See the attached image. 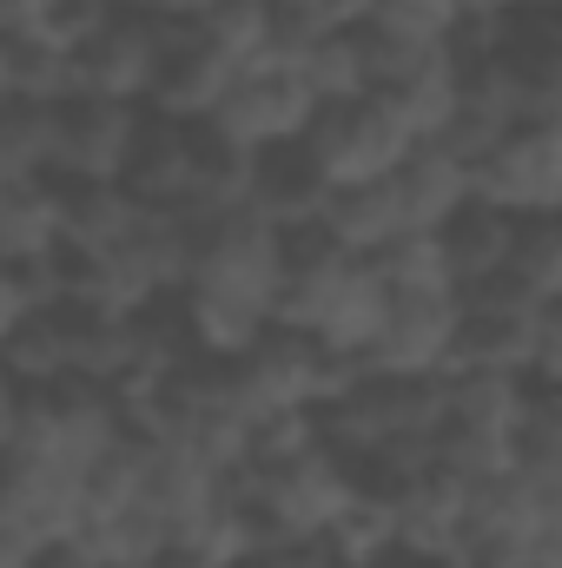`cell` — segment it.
I'll use <instances>...</instances> for the list:
<instances>
[{"label": "cell", "mask_w": 562, "mask_h": 568, "mask_svg": "<svg viewBox=\"0 0 562 568\" xmlns=\"http://www.w3.org/2000/svg\"><path fill=\"white\" fill-rule=\"evenodd\" d=\"M304 145H311V159L324 165L331 185H371V179H398L418 159L423 140L384 93H364V100L324 106Z\"/></svg>", "instance_id": "obj_6"}, {"label": "cell", "mask_w": 562, "mask_h": 568, "mask_svg": "<svg viewBox=\"0 0 562 568\" xmlns=\"http://www.w3.org/2000/svg\"><path fill=\"white\" fill-rule=\"evenodd\" d=\"M318 232H324L338 252H351V258H384L398 239H411V219H404L398 179H371V185H331Z\"/></svg>", "instance_id": "obj_16"}, {"label": "cell", "mask_w": 562, "mask_h": 568, "mask_svg": "<svg viewBox=\"0 0 562 568\" xmlns=\"http://www.w3.org/2000/svg\"><path fill=\"white\" fill-rule=\"evenodd\" d=\"M239 503L252 509L265 549L272 542H324L331 523L344 516V503L364 489V469L351 456H338L331 443H311L284 463H265V469H239L232 476Z\"/></svg>", "instance_id": "obj_2"}, {"label": "cell", "mask_w": 562, "mask_h": 568, "mask_svg": "<svg viewBox=\"0 0 562 568\" xmlns=\"http://www.w3.org/2000/svg\"><path fill=\"white\" fill-rule=\"evenodd\" d=\"M324 549L344 568H404V509H398V489H384V483L364 476V489L331 523Z\"/></svg>", "instance_id": "obj_21"}, {"label": "cell", "mask_w": 562, "mask_h": 568, "mask_svg": "<svg viewBox=\"0 0 562 568\" xmlns=\"http://www.w3.org/2000/svg\"><path fill=\"white\" fill-rule=\"evenodd\" d=\"M298 67H304V80H311V93H318L324 106H344V100H364V93H371V73H364V47H358V33L311 40V47L298 53Z\"/></svg>", "instance_id": "obj_33"}, {"label": "cell", "mask_w": 562, "mask_h": 568, "mask_svg": "<svg viewBox=\"0 0 562 568\" xmlns=\"http://www.w3.org/2000/svg\"><path fill=\"white\" fill-rule=\"evenodd\" d=\"M165 33H172V20H152V13L120 7V13L80 47V93L145 106V100H152V80H159V60H165Z\"/></svg>", "instance_id": "obj_13"}, {"label": "cell", "mask_w": 562, "mask_h": 568, "mask_svg": "<svg viewBox=\"0 0 562 568\" xmlns=\"http://www.w3.org/2000/svg\"><path fill=\"white\" fill-rule=\"evenodd\" d=\"M456 344H463V291L398 297L384 337L364 357V371H384V377H450L456 371Z\"/></svg>", "instance_id": "obj_12"}, {"label": "cell", "mask_w": 562, "mask_h": 568, "mask_svg": "<svg viewBox=\"0 0 562 568\" xmlns=\"http://www.w3.org/2000/svg\"><path fill=\"white\" fill-rule=\"evenodd\" d=\"M398 199L411 232H443L456 212L476 205V165H463L450 145H418V159L398 172Z\"/></svg>", "instance_id": "obj_23"}, {"label": "cell", "mask_w": 562, "mask_h": 568, "mask_svg": "<svg viewBox=\"0 0 562 568\" xmlns=\"http://www.w3.org/2000/svg\"><path fill=\"white\" fill-rule=\"evenodd\" d=\"M140 219L145 205L133 199V185H67V252L73 258H100L127 245Z\"/></svg>", "instance_id": "obj_27"}, {"label": "cell", "mask_w": 562, "mask_h": 568, "mask_svg": "<svg viewBox=\"0 0 562 568\" xmlns=\"http://www.w3.org/2000/svg\"><path fill=\"white\" fill-rule=\"evenodd\" d=\"M530 390L536 384L516 371H450V424L483 429V436H516Z\"/></svg>", "instance_id": "obj_28"}, {"label": "cell", "mask_w": 562, "mask_h": 568, "mask_svg": "<svg viewBox=\"0 0 562 568\" xmlns=\"http://www.w3.org/2000/svg\"><path fill=\"white\" fill-rule=\"evenodd\" d=\"M443 424H450V377H384V371H358L318 410L324 443L338 456H351L358 469H371L404 436H443Z\"/></svg>", "instance_id": "obj_3"}, {"label": "cell", "mask_w": 562, "mask_h": 568, "mask_svg": "<svg viewBox=\"0 0 562 568\" xmlns=\"http://www.w3.org/2000/svg\"><path fill=\"white\" fill-rule=\"evenodd\" d=\"M443 258H450V278L456 291H476V284H496L516 272V245H523V219L516 212H496V205H470L456 212L443 232Z\"/></svg>", "instance_id": "obj_19"}, {"label": "cell", "mask_w": 562, "mask_h": 568, "mask_svg": "<svg viewBox=\"0 0 562 568\" xmlns=\"http://www.w3.org/2000/svg\"><path fill=\"white\" fill-rule=\"evenodd\" d=\"M516 469L523 476H543V483H562V390H530V410L516 424Z\"/></svg>", "instance_id": "obj_35"}, {"label": "cell", "mask_w": 562, "mask_h": 568, "mask_svg": "<svg viewBox=\"0 0 562 568\" xmlns=\"http://www.w3.org/2000/svg\"><path fill=\"white\" fill-rule=\"evenodd\" d=\"M232 371H239V384H245V397H252L259 410H324L364 364H358V357H338V351H324L318 337L279 324V331H272L245 364H232Z\"/></svg>", "instance_id": "obj_8"}, {"label": "cell", "mask_w": 562, "mask_h": 568, "mask_svg": "<svg viewBox=\"0 0 562 568\" xmlns=\"http://www.w3.org/2000/svg\"><path fill=\"white\" fill-rule=\"evenodd\" d=\"M510 80L523 113H562V7H523L503 20L496 60H483Z\"/></svg>", "instance_id": "obj_14"}, {"label": "cell", "mask_w": 562, "mask_h": 568, "mask_svg": "<svg viewBox=\"0 0 562 568\" xmlns=\"http://www.w3.org/2000/svg\"><path fill=\"white\" fill-rule=\"evenodd\" d=\"M378 272H384V284H391L398 297H443V291H456L436 232H411V239H398V245L378 258Z\"/></svg>", "instance_id": "obj_34"}, {"label": "cell", "mask_w": 562, "mask_h": 568, "mask_svg": "<svg viewBox=\"0 0 562 568\" xmlns=\"http://www.w3.org/2000/svg\"><path fill=\"white\" fill-rule=\"evenodd\" d=\"M0 371H7V384H20V390H53V384H67V377H73V324H67V311L7 324V331H0Z\"/></svg>", "instance_id": "obj_26"}, {"label": "cell", "mask_w": 562, "mask_h": 568, "mask_svg": "<svg viewBox=\"0 0 562 568\" xmlns=\"http://www.w3.org/2000/svg\"><path fill=\"white\" fill-rule=\"evenodd\" d=\"M530 0H456V20H483V27H503V20H516Z\"/></svg>", "instance_id": "obj_39"}, {"label": "cell", "mask_w": 562, "mask_h": 568, "mask_svg": "<svg viewBox=\"0 0 562 568\" xmlns=\"http://www.w3.org/2000/svg\"><path fill=\"white\" fill-rule=\"evenodd\" d=\"M530 384L562 390V304H550V317H543V344H536V371H530Z\"/></svg>", "instance_id": "obj_37"}, {"label": "cell", "mask_w": 562, "mask_h": 568, "mask_svg": "<svg viewBox=\"0 0 562 568\" xmlns=\"http://www.w3.org/2000/svg\"><path fill=\"white\" fill-rule=\"evenodd\" d=\"M165 536H172V523H165L152 503H127V509H113V516H93L87 536H80V549L100 568H159Z\"/></svg>", "instance_id": "obj_30"}, {"label": "cell", "mask_w": 562, "mask_h": 568, "mask_svg": "<svg viewBox=\"0 0 562 568\" xmlns=\"http://www.w3.org/2000/svg\"><path fill=\"white\" fill-rule=\"evenodd\" d=\"M259 549H265V536H259L252 509H245V503H239V489H232L212 516L179 523V529L165 536V556H159V568H245Z\"/></svg>", "instance_id": "obj_24"}, {"label": "cell", "mask_w": 562, "mask_h": 568, "mask_svg": "<svg viewBox=\"0 0 562 568\" xmlns=\"http://www.w3.org/2000/svg\"><path fill=\"white\" fill-rule=\"evenodd\" d=\"M530 7H562V0H530Z\"/></svg>", "instance_id": "obj_40"}, {"label": "cell", "mask_w": 562, "mask_h": 568, "mask_svg": "<svg viewBox=\"0 0 562 568\" xmlns=\"http://www.w3.org/2000/svg\"><path fill=\"white\" fill-rule=\"evenodd\" d=\"M516 278L530 284L543 304H562V212H550V219H523Z\"/></svg>", "instance_id": "obj_36"}, {"label": "cell", "mask_w": 562, "mask_h": 568, "mask_svg": "<svg viewBox=\"0 0 562 568\" xmlns=\"http://www.w3.org/2000/svg\"><path fill=\"white\" fill-rule=\"evenodd\" d=\"M145 133H152L145 106L80 93L73 106H60V179L67 185H127Z\"/></svg>", "instance_id": "obj_10"}, {"label": "cell", "mask_w": 562, "mask_h": 568, "mask_svg": "<svg viewBox=\"0 0 562 568\" xmlns=\"http://www.w3.org/2000/svg\"><path fill=\"white\" fill-rule=\"evenodd\" d=\"M199 159H205V126L152 120V133H145L140 159H133V172H127V185H133L140 205H152V212H179V219H185V205H192V192H199Z\"/></svg>", "instance_id": "obj_20"}, {"label": "cell", "mask_w": 562, "mask_h": 568, "mask_svg": "<svg viewBox=\"0 0 562 568\" xmlns=\"http://www.w3.org/2000/svg\"><path fill=\"white\" fill-rule=\"evenodd\" d=\"M284 272H291V232H279L259 212H232V219L199 225V265H192V284L185 291L232 297V304H259V311L279 317Z\"/></svg>", "instance_id": "obj_5"}, {"label": "cell", "mask_w": 562, "mask_h": 568, "mask_svg": "<svg viewBox=\"0 0 562 568\" xmlns=\"http://www.w3.org/2000/svg\"><path fill=\"white\" fill-rule=\"evenodd\" d=\"M239 73H245V67L225 60V53L199 33V20H172L145 113H152V120H172V126H212V113L225 106V93L239 87Z\"/></svg>", "instance_id": "obj_11"}, {"label": "cell", "mask_w": 562, "mask_h": 568, "mask_svg": "<svg viewBox=\"0 0 562 568\" xmlns=\"http://www.w3.org/2000/svg\"><path fill=\"white\" fill-rule=\"evenodd\" d=\"M398 291L384 284L378 258H351L338 252L318 225L291 232V272H284V297H279V324L318 337L338 357H371V344L391 324Z\"/></svg>", "instance_id": "obj_1"}, {"label": "cell", "mask_w": 562, "mask_h": 568, "mask_svg": "<svg viewBox=\"0 0 562 568\" xmlns=\"http://www.w3.org/2000/svg\"><path fill=\"white\" fill-rule=\"evenodd\" d=\"M120 7L152 13V20H205L212 13V0H120Z\"/></svg>", "instance_id": "obj_38"}, {"label": "cell", "mask_w": 562, "mask_h": 568, "mask_svg": "<svg viewBox=\"0 0 562 568\" xmlns=\"http://www.w3.org/2000/svg\"><path fill=\"white\" fill-rule=\"evenodd\" d=\"M476 199L516 219L562 212V113H530L476 165Z\"/></svg>", "instance_id": "obj_9"}, {"label": "cell", "mask_w": 562, "mask_h": 568, "mask_svg": "<svg viewBox=\"0 0 562 568\" xmlns=\"http://www.w3.org/2000/svg\"><path fill=\"white\" fill-rule=\"evenodd\" d=\"M67 252V179H7L0 185V258Z\"/></svg>", "instance_id": "obj_22"}, {"label": "cell", "mask_w": 562, "mask_h": 568, "mask_svg": "<svg viewBox=\"0 0 562 568\" xmlns=\"http://www.w3.org/2000/svg\"><path fill=\"white\" fill-rule=\"evenodd\" d=\"M67 304H73V258L67 252L0 258V331L27 324V317H47V311H67Z\"/></svg>", "instance_id": "obj_31"}, {"label": "cell", "mask_w": 562, "mask_h": 568, "mask_svg": "<svg viewBox=\"0 0 562 568\" xmlns=\"http://www.w3.org/2000/svg\"><path fill=\"white\" fill-rule=\"evenodd\" d=\"M7 179H60V106L0 100V185Z\"/></svg>", "instance_id": "obj_29"}, {"label": "cell", "mask_w": 562, "mask_h": 568, "mask_svg": "<svg viewBox=\"0 0 562 568\" xmlns=\"http://www.w3.org/2000/svg\"><path fill=\"white\" fill-rule=\"evenodd\" d=\"M225 496H232V476H225L219 463H205L192 443H145V489H140V503H152L172 529H179V523L212 516Z\"/></svg>", "instance_id": "obj_17"}, {"label": "cell", "mask_w": 562, "mask_h": 568, "mask_svg": "<svg viewBox=\"0 0 562 568\" xmlns=\"http://www.w3.org/2000/svg\"><path fill=\"white\" fill-rule=\"evenodd\" d=\"M199 33H205L225 60H239V67H259V60L284 53L279 0H212V13L199 20Z\"/></svg>", "instance_id": "obj_32"}, {"label": "cell", "mask_w": 562, "mask_h": 568, "mask_svg": "<svg viewBox=\"0 0 562 568\" xmlns=\"http://www.w3.org/2000/svg\"><path fill=\"white\" fill-rule=\"evenodd\" d=\"M0 93L27 100V106H73L80 100V53H67L53 40H33V33H7Z\"/></svg>", "instance_id": "obj_25"}, {"label": "cell", "mask_w": 562, "mask_h": 568, "mask_svg": "<svg viewBox=\"0 0 562 568\" xmlns=\"http://www.w3.org/2000/svg\"><path fill=\"white\" fill-rule=\"evenodd\" d=\"M404 509V568H463V536H470V483L450 469H430L423 483L398 489Z\"/></svg>", "instance_id": "obj_15"}, {"label": "cell", "mask_w": 562, "mask_h": 568, "mask_svg": "<svg viewBox=\"0 0 562 568\" xmlns=\"http://www.w3.org/2000/svg\"><path fill=\"white\" fill-rule=\"evenodd\" d=\"M324 199H331V179L311 159V145L259 152V165H252V212L259 219H272L279 232H311L324 219Z\"/></svg>", "instance_id": "obj_18"}, {"label": "cell", "mask_w": 562, "mask_h": 568, "mask_svg": "<svg viewBox=\"0 0 562 568\" xmlns=\"http://www.w3.org/2000/svg\"><path fill=\"white\" fill-rule=\"evenodd\" d=\"M318 113H324V100L311 93L298 53H272V60L239 73V87L212 113V133L259 159V152H279V145H304L311 126H318Z\"/></svg>", "instance_id": "obj_4"}, {"label": "cell", "mask_w": 562, "mask_h": 568, "mask_svg": "<svg viewBox=\"0 0 562 568\" xmlns=\"http://www.w3.org/2000/svg\"><path fill=\"white\" fill-rule=\"evenodd\" d=\"M543 317L550 304L516 278L476 284L463 291V344H456V371H536V344H543Z\"/></svg>", "instance_id": "obj_7"}]
</instances>
